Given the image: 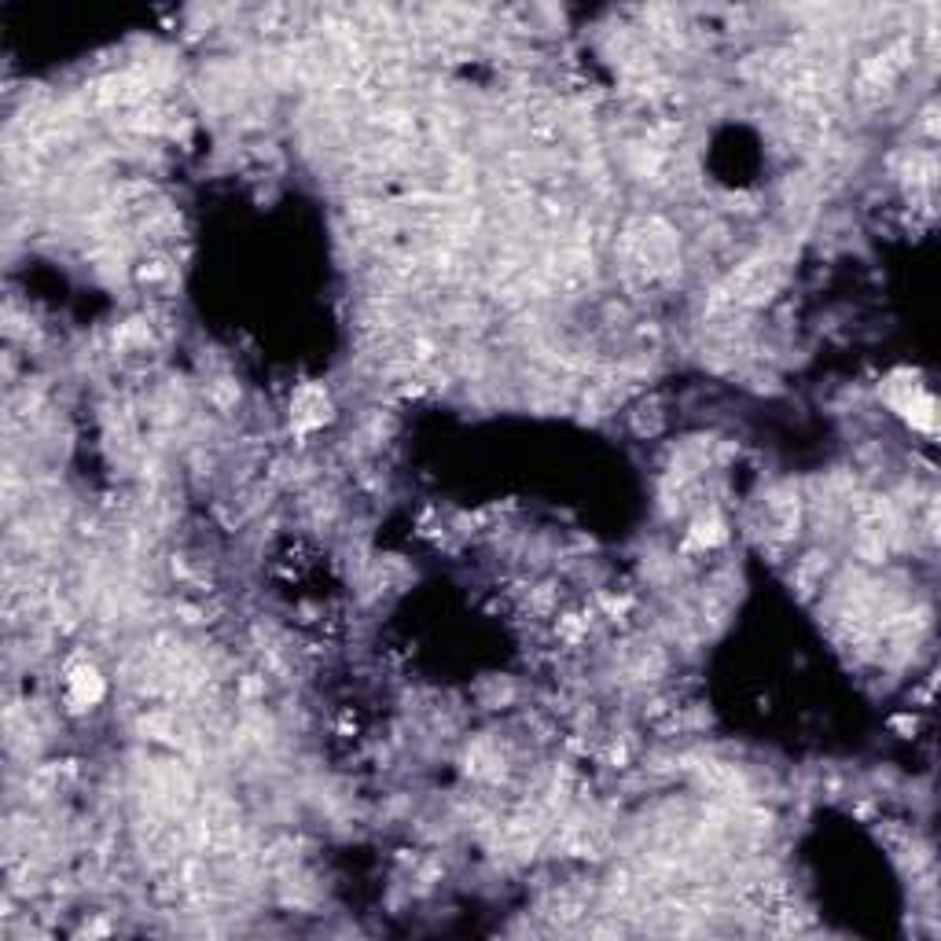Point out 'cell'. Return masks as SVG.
<instances>
[{
    "instance_id": "obj_3",
    "label": "cell",
    "mask_w": 941,
    "mask_h": 941,
    "mask_svg": "<svg viewBox=\"0 0 941 941\" xmlns=\"http://www.w3.org/2000/svg\"><path fill=\"white\" fill-rule=\"evenodd\" d=\"M725 537V530H721V522H717V515H706V519H699L695 522V533H692V541L695 545H717Z\"/></svg>"
},
{
    "instance_id": "obj_2",
    "label": "cell",
    "mask_w": 941,
    "mask_h": 941,
    "mask_svg": "<svg viewBox=\"0 0 941 941\" xmlns=\"http://www.w3.org/2000/svg\"><path fill=\"white\" fill-rule=\"evenodd\" d=\"M328 394L320 390V386H302L295 394V423L302 427V431H309V427H320V423L328 420Z\"/></svg>"
},
{
    "instance_id": "obj_1",
    "label": "cell",
    "mask_w": 941,
    "mask_h": 941,
    "mask_svg": "<svg viewBox=\"0 0 941 941\" xmlns=\"http://www.w3.org/2000/svg\"><path fill=\"white\" fill-rule=\"evenodd\" d=\"M67 695L74 706H96L103 699V677L96 673V666H89V662H81V666H74L67 673Z\"/></svg>"
}]
</instances>
